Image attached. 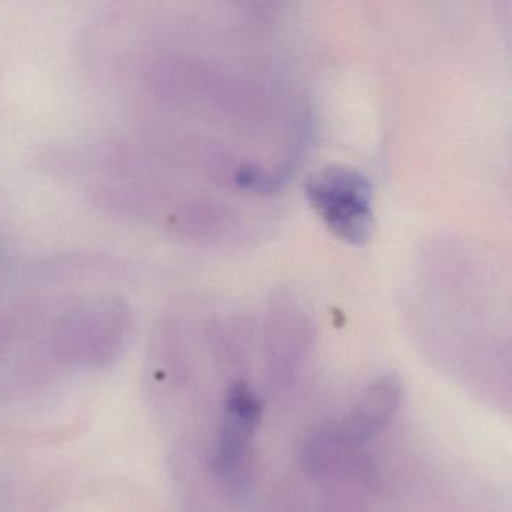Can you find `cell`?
I'll return each mask as SVG.
<instances>
[{"label":"cell","instance_id":"3","mask_svg":"<svg viewBox=\"0 0 512 512\" xmlns=\"http://www.w3.org/2000/svg\"><path fill=\"white\" fill-rule=\"evenodd\" d=\"M403 400V383L395 376H382L374 380L359 395L349 416L344 419L335 436L341 442L364 443L382 433Z\"/></svg>","mask_w":512,"mask_h":512},{"label":"cell","instance_id":"1","mask_svg":"<svg viewBox=\"0 0 512 512\" xmlns=\"http://www.w3.org/2000/svg\"><path fill=\"white\" fill-rule=\"evenodd\" d=\"M305 196L341 241L367 244L373 232L370 182L346 167H326L308 178Z\"/></svg>","mask_w":512,"mask_h":512},{"label":"cell","instance_id":"2","mask_svg":"<svg viewBox=\"0 0 512 512\" xmlns=\"http://www.w3.org/2000/svg\"><path fill=\"white\" fill-rule=\"evenodd\" d=\"M263 404L259 395L245 382H236L227 391L223 418L214 457L215 472L236 479L244 469L248 449L262 422Z\"/></svg>","mask_w":512,"mask_h":512}]
</instances>
